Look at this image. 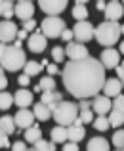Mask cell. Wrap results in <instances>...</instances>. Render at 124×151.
I'll list each match as a JSON object with an SVG mask.
<instances>
[{"mask_svg": "<svg viewBox=\"0 0 124 151\" xmlns=\"http://www.w3.org/2000/svg\"><path fill=\"white\" fill-rule=\"evenodd\" d=\"M105 67L99 59L82 58V59H69L65 63V69L61 71L63 86L73 98H94L103 90L107 77H105Z\"/></svg>", "mask_w": 124, "mask_h": 151, "instance_id": "1", "label": "cell"}, {"mask_svg": "<svg viewBox=\"0 0 124 151\" xmlns=\"http://www.w3.org/2000/svg\"><path fill=\"white\" fill-rule=\"evenodd\" d=\"M52 107V119H54L57 124H63V126H69L75 122V119L78 117V103L75 101H67V100H61L57 103H54Z\"/></svg>", "mask_w": 124, "mask_h": 151, "instance_id": "2", "label": "cell"}, {"mask_svg": "<svg viewBox=\"0 0 124 151\" xmlns=\"http://www.w3.org/2000/svg\"><path fill=\"white\" fill-rule=\"evenodd\" d=\"M120 23L118 21H103L95 27V33H94V38L99 42L101 46L109 48V46H115L120 38Z\"/></svg>", "mask_w": 124, "mask_h": 151, "instance_id": "3", "label": "cell"}, {"mask_svg": "<svg viewBox=\"0 0 124 151\" xmlns=\"http://www.w3.org/2000/svg\"><path fill=\"white\" fill-rule=\"evenodd\" d=\"M27 63V55H25V50L21 46H10L8 44L6 48V54L2 55L0 59V65L4 67V71H10V73H17L19 69H23Z\"/></svg>", "mask_w": 124, "mask_h": 151, "instance_id": "4", "label": "cell"}, {"mask_svg": "<svg viewBox=\"0 0 124 151\" xmlns=\"http://www.w3.org/2000/svg\"><path fill=\"white\" fill-rule=\"evenodd\" d=\"M65 21H63L59 15H48V17L42 19L40 23V29L42 33L46 35L48 38H59L61 37V33L65 31Z\"/></svg>", "mask_w": 124, "mask_h": 151, "instance_id": "5", "label": "cell"}, {"mask_svg": "<svg viewBox=\"0 0 124 151\" xmlns=\"http://www.w3.org/2000/svg\"><path fill=\"white\" fill-rule=\"evenodd\" d=\"M73 33H75V40L86 44V42H90L92 38H94L95 27L92 25L88 19H80V21H77V25L73 27Z\"/></svg>", "mask_w": 124, "mask_h": 151, "instance_id": "6", "label": "cell"}, {"mask_svg": "<svg viewBox=\"0 0 124 151\" xmlns=\"http://www.w3.org/2000/svg\"><path fill=\"white\" fill-rule=\"evenodd\" d=\"M48 46V37L42 33V29H34L33 35H29V38H27V48H29L33 54H42L44 50H46Z\"/></svg>", "mask_w": 124, "mask_h": 151, "instance_id": "7", "label": "cell"}, {"mask_svg": "<svg viewBox=\"0 0 124 151\" xmlns=\"http://www.w3.org/2000/svg\"><path fill=\"white\" fill-rule=\"evenodd\" d=\"M69 0H38V8L46 15H59L67 10Z\"/></svg>", "mask_w": 124, "mask_h": 151, "instance_id": "8", "label": "cell"}, {"mask_svg": "<svg viewBox=\"0 0 124 151\" xmlns=\"http://www.w3.org/2000/svg\"><path fill=\"white\" fill-rule=\"evenodd\" d=\"M17 25H15L11 19H4V21H0V42H6V44H10V42H14L15 38H17Z\"/></svg>", "mask_w": 124, "mask_h": 151, "instance_id": "9", "label": "cell"}, {"mask_svg": "<svg viewBox=\"0 0 124 151\" xmlns=\"http://www.w3.org/2000/svg\"><path fill=\"white\" fill-rule=\"evenodd\" d=\"M65 54H67L69 59H82V58H88L90 52H88L84 42L71 40V42H67V46H65Z\"/></svg>", "mask_w": 124, "mask_h": 151, "instance_id": "10", "label": "cell"}, {"mask_svg": "<svg viewBox=\"0 0 124 151\" xmlns=\"http://www.w3.org/2000/svg\"><path fill=\"white\" fill-rule=\"evenodd\" d=\"M99 61L103 63V67H105V69H117L118 63H120V52L109 46V48H105V50L101 52Z\"/></svg>", "mask_w": 124, "mask_h": 151, "instance_id": "11", "label": "cell"}, {"mask_svg": "<svg viewBox=\"0 0 124 151\" xmlns=\"http://www.w3.org/2000/svg\"><path fill=\"white\" fill-rule=\"evenodd\" d=\"M92 109L97 115H109V111L113 109V101H111L109 96L105 94H95L92 98Z\"/></svg>", "mask_w": 124, "mask_h": 151, "instance_id": "12", "label": "cell"}, {"mask_svg": "<svg viewBox=\"0 0 124 151\" xmlns=\"http://www.w3.org/2000/svg\"><path fill=\"white\" fill-rule=\"evenodd\" d=\"M15 124H17V128L19 130H25V128H29V126H33L34 124V111H31V109H27V107H19V111L15 113Z\"/></svg>", "mask_w": 124, "mask_h": 151, "instance_id": "13", "label": "cell"}, {"mask_svg": "<svg viewBox=\"0 0 124 151\" xmlns=\"http://www.w3.org/2000/svg\"><path fill=\"white\" fill-rule=\"evenodd\" d=\"M15 15L19 17V21H25V19H31L34 15V4L31 0H19L15 4Z\"/></svg>", "mask_w": 124, "mask_h": 151, "instance_id": "14", "label": "cell"}, {"mask_svg": "<svg viewBox=\"0 0 124 151\" xmlns=\"http://www.w3.org/2000/svg\"><path fill=\"white\" fill-rule=\"evenodd\" d=\"M122 86H124V82L118 77L117 78H107L101 92L105 94V96H109V98H117L118 94H122Z\"/></svg>", "mask_w": 124, "mask_h": 151, "instance_id": "15", "label": "cell"}, {"mask_svg": "<svg viewBox=\"0 0 124 151\" xmlns=\"http://www.w3.org/2000/svg\"><path fill=\"white\" fill-rule=\"evenodd\" d=\"M105 19L107 21H118V19L124 15V6H122V2H109L105 6Z\"/></svg>", "mask_w": 124, "mask_h": 151, "instance_id": "16", "label": "cell"}, {"mask_svg": "<svg viewBox=\"0 0 124 151\" xmlns=\"http://www.w3.org/2000/svg\"><path fill=\"white\" fill-rule=\"evenodd\" d=\"M14 101L17 107H29L33 105V92L27 90V86H21L17 92H14Z\"/></svg>", "mask_w": 124, "mask_h": 151, "instance_id": "17", "label": "cell"}, {"mask_svg": "<svg viewBox=\"0 0 124 151\" xmlns=\"http://www.w3.org/2000/svg\"><path fill=\"white\" fill-rule=\"evenodd\" d=\"M109 147H111L109 142H107L103 136H94L92 140H88V144H86L88 151H107Z\"/></svg>", "mask_w": 124, "mask_h": 151, "instance_id": "18", "label": "cell"}, {"mask_svg": "<svg viewBox=\"0 0 124 151\" xmlns=\"http://www.w3.org/2000/svg\"><path fill=\"white\" fill-rule=\"evenodd\" d=\"M50 138H52V142H55V144H65V142L69 140L67 126H63V124L54 126V128H52V132H50Z\"/></svg>", "mask_w": 124, "mask_h": 151, "instance_id": "19", "label": "cell"}, {"mask_svg": "<svg viewBox=\"0 0 124 151\" xmlns=\"http://www.w3.org/2000/svg\"><path fill=\"white\" fill-rule=\"evenodd\" d=\"M34 117L38 119V121H48V119L52 117V107L48 105V103L44 101H37L34 103Z\"/></svg>", "mask_w": 124, "mask_h": 151, "instance_id": "20", "label": "cell"}, {"mask_svg": "<svg viewBox=\"0 0 124 151\" xmlns=\"http://www.w3.org/2000/svg\"><path fill=\"white\" fill-rule=\"evenodd\" d=\"M61 100H65V98H63V94L57 92V90H44L40 94V101L48 103V105H54V103H57Z\"/></svg>", "mask_w": 124, "mask_h": 151, "instance_id": "21", "label": "cell"}, {"mask_svg": "<svg viewBox=\"0 0 124 151\" xmlns=\"http://www.w3.org/2000/svg\"><path fill=\"white\" fill-rule=\"evenodd\" d=\"M67 134H69V140L78 142V144H80V140L86 136V130H84L82 124H75V122H73V124L67 126Z\"/></svg>", "mask_w": 124, "mask_h": 151, "instance_id": "22", "label": "cell"}, {"mask_svg": "<svg viewBox=\"0 0 124 151\" xmlns=\"http://www.w3.org/2000/svg\"><path fill=\"white\" fill-rule=\"evenodd\" d=\"M0 130H4L6 134H14L17 130V124H15V119L10 117V115H2L0 117Z\"/></svg>", "mask_w": 124, "mask_h": 151, "instance_id": "23", "label": "cell"}, {"mask_svg": "<svg viewBox=\"0 0 124 151\" xmlns=\"http://www.w3.org/2000/svg\"><path fill=\"white\" fill-rule=\"evenodd\" d=\"M15 15V4L14 0H2L0 2V17L4 19H10Z\"/></svg>", "mask_w": 124, "mask_h": 151, "instance_id": "24", "label": "cell"}, {"mask_svg": "<svg viewBox=\"0 0 124 151\" xmlns=\"http://www.w3.org/2000/svg\"><path fill=\"white\" fill-rule=\"evenodd\" d=\"M42 138V130L38 128L37 124H33V126H29V128H25V142H29L31 145L34 144V142H38Z\"/></svg>", "mask_w": 124, "mask_h": 151, "instance_id": "25", "label": "cell"}, {"mask_svg": "<svg viewBox=\"0 0 124 151\" xmlns=\"http://www.w3.org/2000/svg\"><path fill=\"white\" fill-rule=\"evenodd\" d=\"M92 126H94L95 130H99V132H105V130H109V128H111L109 117H107V115H97V117L94 119V122H92Z\"/></svg>", "mask_w": 124, "mask_h": 151, "instance_id": "26", "label": "cell"}, {"mask_svg": "<svg viewBox=\"0 0 124 151\" xmlns=\"http://www.w3.org/2000/svg\"><path fill=\"white\" fill-rule=\"evenodd\" d=\"M42 69H44L42 63H38V61H27L25 67H23V73H27L29 77H38Z\"/></svg>", "mask_w": 124, "mask_h": 151, "instance_id": "27", "label": "cell"}, {"mask_svg": "<svg viewBox=\"0 0 124 151\" xmlns=\"http://www.w3.org/2000/svg\"><path fill=\"white\" fill-rule=\"evenodd\" d=\"M109 122H111L113 128H120V126L124 124V115L120 113V111H117V109H111L109 111Z\"/></svg>", "mask_w": 124, "mask_h": 151, "instance_id": "28", "label": "cell"}, {"mask_svg": "<svg viewBox=\"0 0 124 151\" xmlns=\"http://www.w3.org/2000/svg\"><path fill=\"white\" fill-rule=\"evenodd\" d=\"M14 94H10L8 90H0V109H10L11 105H14Z\"/></svg>", "mask_w": 124, "mask_h": 151, "instance_id": "29", "label": "cell"}, {"mask_svg": "<svg viewBox=\"0 0 124 151\" xmlns=\"http://www.w3.org/2000/svg\"><path fill=\"white\" fill-rule=\"evenodd\" d=\"M71 14H73V17L77 19V21H80V19H88V15H90V12H88L86 4H77V6L71 10Z\"/></svg>", "mask_w": 124, "mask_h": 151, "instance_id": "30", "label": "cell"}, {"mask_svg": "<svg viewBox=\"0 0 124 151\" xmlns=\"http://www.w3.org/2000/svg\"><path fill=\"white\" fill-rule=\"evenodd\" d=\"M55 145H57L55 142H48V140H42V138H40L38 142L33 144V149L34 151H54Z\"/></svg>", "mask_w": 124, "mask_h": 151, "instance_id": "31", "label": "cell"}, {"mask_svg": "<svg viewBox=\"0 0 124 151\" xmlns=\"http://www.w3.org/2000/svg\"><path fill=\"white\" fill-rule=\"evenodd\" d=\"M111 142H113V147H117V149H124V128H118L117 132L113 134Z\"/></svg>", "mask_w": 124, "mask_h": 151, "instance_id": "32", "label": "cell"}, {"mask_svg": "<svg viewBox=\"0 0 124 151\" xmlns=\"http://www.w3.org/2000/svg\"><path fill=\"white\" fill-rule=\"evenodd\" d=\"M65 48L63 46H54L52 48V59H54L55 63H61V61H65Z\"/></svg>", "mask_w": 124, "mask_h": 151, "instance_id": "33", "label": "cell"}, {"mask_svg": "<svg viewBox=\"0 0 124 151\" xmlns=\"http://www.w3.org/2000/svg\"><path fill=\"white\" fill-rule=\"evenodd\" d=\"M40 86H42V92L44 90H55V78L52 75H46V77L40 78Z\"/></svg>", "mask_w": 124, "mask_h": 151, "instance_id": "34", "label": "cell"}, {"mask_svg": "<svg viewBox=\"0 0 124 151\" xmlns=\"http://www.w3.org/2000/svg\"><path fill=\"white\" fill-rule=\"evenodd\" d=\"M78 117L82 119V122L84 124H92L94 122V109H80V113H78Z\"/></svg>", "mask_w": 124, "mask_h": 151, "instance_id": "35", "label": "cell"}, {"mask_svg": "<svg viewBox=\"0 0 124 151\" xmlns=\"http://www.w3.org/2000/svg\"><path fill=\"white\" fill-rule=\"evenodd\" d=\"M113 109L120 111L124 115V94H118L117 98H113Z\"/></svg>", "mask_w": 124, "mask_h": 151, "instance_id": "36", "label": "cell"}, {"mask_svg": "<svg viewBox=\"0 0 124 151\" xmlns=\"http://www.w3.org/2000/svg\"><path fill=\"white\" fill-rule=\"evenodd\" d=\"M8 136H10V134H6L4 130H0V149H2V147H4V149H6V147H11Z\"/></svg>", "mask_w": 124, "mask_h": 151, "instance_id": "37", "label": "cell"}, {"mask_svg": "<svg viewBox=\"0 0 124 151\" xmlns=\"http://www.w3.org/2000/svg\"><path fill=\"white\" fill-rule=\"evenodd\" d=\"M21 29H25V31H29V33H31V31L37 29V21H34L33 17H31V19H25V21H23V27H21Z\"/></svg>", "mask_w": 124, "mask_h": 151, "instance_id": "38", "label": "cell"}, {"mask_svg": "<svg viewBox=\"0 0 124 151\" xmlns=\"http://www.w3.org/2000/svg\"><path fill=\"white\" fill-rule=\"evenodd\" d=\"M17 84H19V86H29V84H31V77H29L27 73H21V75L17 77Z\"/></svg>", "mask_w": 124, "mask_h": 151, "instance_id": "39", "label": "cell"}, {"mask_svg": "<svg viewBox=\"0 0 124 151\" xmlns=\"http://www.w3.org/2000/svg\"><path fill=\"white\" fill-rule=\"evenodd\" d=\"M61 38L65 42H71V40H75V33H73V29H67L65 27V31L61 33Z\"/></svg>", "mask_w": 124, "mask_h": 151, "instance_id": "40", "label": "cell"}, {"mask_svg": "<svg viewBox=\"0 0 124 151\" xmlns=\"http://www.w3.org/2000/svg\"><path fill=\"white\" fill-rule=\"evenodd\" d=\"M63 149H65V151H77V149H78V142L67 140L65 144H63Z\"/></svg>", "mask_w": 124, "mask_h": 151, "instance_id": "41", "label": "cell"}, {"mask_svg": "<svg viewBox=\"0 0 124 151\" xmlns=\"http://www.w3.org/2000/svg\"><path fill=\"white\" fill-rule=\"evenodd\" d=\"M46 71H48V75L55 77V75L59 73V67H57V63H48V65H46Z\"/></svg>", "mask_w": 124, "mask_h": 151, "instance_id": "42", "label": "cell"}, {"mask_svg": "<svg viewBox=\"0 0 124 151\" xmlns=\"http://www.w3.org/2000/svg\"><path fill=\"white\" fill-rule=\"evenodd\" d=\"M90 107H92L90 98H80L78 100V109H90Z\"/></svg>", "mask_w": 124, "mask_h": 151, "instance_id": "43", "label": "cell"}, {"mask_svg": "<svg viewBox=\"0 0 124 151\" xmlns=\"http://www.w3.org/2000/svg\"><path fill=\"white\" fill-rule=\"evenodd\" d=\"M29 145L25 144V142H15V144H11V149H15V151H25Z\"/></svg>", "mask_w": 124, "mask_h": 151, "instance_id": "44", "label": "cell"}, {"mask_svg": "<svg viewBox=\"0 0 124 151\" xmlns=\"http://www.w3.org/2000/svg\"><path fill=\"white\" fill-rule=\"evenodd\" d=\"M117 77L120 78V81L124 82V61L118 63V67H117Z\"/></svg>", "mask_w": 124, "mask_h": 151, "instance_id": "45", "label": "cell"}, {"mask_svg": "<svg viewBox=\"0 0 124 151\" xmlns=\"http://www.w3.org/2000/svg\"><path fill=\"white\" fill-rule=\"evenodd\" d=\"M27 38H29V31L19 29V31H17V40H27Z\"/></svg>", "mask_w": 124, "mask_h": 151, "instance_id": "46", "label": "cell"}, {"mask_svg": "<svg viewBox=\"0 0 124 151\" xmlns=\"http://www.w3.org/2000/svg\"><path fill=\"white\" fill-rule=\"evenodd\" d=\"M8 88V78L6 75H0V90H6Z\"/></svg>", "mask_w": 124, "mask_h": 151, "instance_id": "47", "label": "cell"}, {"mask_svg": "<svg viewBox=\"0 0 124 151\" xmlns=\"http://www.w3.org/2000/svg\"><path fill=\"white\" fill-rule=\"evenodd\" d=\"M6 48H8L6 42H0V59H2V55H4V54H6Z\"/></svg>", "mask_w": 124, "mask_h": 151, "instance_id": "48", "label": "cell"}, {"mask_svg": "<svg viewBox=\"0 0 124 151\" xmlns=\"http://www.w3.org/2000/svg\"><path fill=\"white\" fill-rule=\"evenodd\" d=\"M105 6H107V4H105V2H101V0H99V2H95V8H97L99 12H105Z\"/></svg>", "mask_w": 124, "mask_h": 151, "instance_id": "49", "label": "cell"}, {"mask_svg": "<svg viewBox=\"0 0 124 151\" xmlns=\"http://www.w3.org/2000/svg\"><path fill=\"white\" fill-rule=\"evenodd\" d=\"M34 92L42 94V86H40V82H38V84H34Z\"/></svg>", "mask_w": 124, "mask_h": 151, "instance_id": "50", "label": "cell"}, {"mask_svg": "<svg viewBox=\"0 0 124 151\" xmlns=\"http://www.w3.org/2000/svg\"><path fill=\"white\" fill-rule=\"evenodd\" d=\"M118 52H120V54H122V55H124V40H122V42H120V46H118Z\"/></svg>", "mask_w": 124, "mask_h": 151, "instance_id": "51", "label": "cell"}, {"mask_svg": "<svg viewBox=\"0 0 124 151\" xmlns=\"http://www.w3.org/2000/svg\"><path fill=\"white\" fill-rule=\"evenodd\" d=\"M77 4H86V2H90V0H75Z\"/></svg>", "mask_w": 124, "mask_h": 151, "instance_id": "52", "label": "cell"}, {"mask_svg": "<svg viewBox=\"0 0 124 151\" xmlns=\"http://www.w3.org/2000/svg\"><path fill=\"white\" fill-rule=\"evenodd\" d=\"M120 33L124 35V23H122V25H120Z\"/></svg>", "mask_w": 124, "mask_h": 151, "instance_id": "53", "label": "cell"}, {"mask_svg": "<svg viewBox=\"0 0 124 151\" xmlns=\"http://www.w3.org/2000/svg\"><path fill=\"white\" fill-rule=\"evenodd\" d=\"M0 75H4V67L2 65H0Z\"/></svg>", "mask_w": 124, "mask_h": 151, "instance_id": "54", "label": "cell"}, {"mask_svg": "<svg viewBox=\"0 0 124 151\" xmlns=\"http://www.w3.org/2000/svg\"><path fill=\"white\" fill-rule=\"evenodd\" d=\"M95 2H99V0H95ZM101 2H105V0H101Z\"/></svg>", "mask_w": 124, "mask_h": 151, "instance_id": "55", "label": "cell"}, {"mask_svg": "<svg viewBox=\"0 0 124 151\" xmlns=\"http://www.w3.org/2000/svg\"><path fill=\"white\" fill-rule=\"evenodd\" d=\"M120 2H122V6H124V0H120Z\"/></svg>", "mask_w": 124, "mask_h": 151, "instance_id": "56", "label": "cell"}, {"mask_svg": "<svg viewBox=\"0 0 124 151\" xmlns=\"http://www.w3.org/2000/svg\"><path fill=\"white\" fill-rule=\"evenodd\" d=\"M115 2H120V0H115Z\"/></svg>", "mask_w": 124, "mask_h": 151, "instance_id": "57", "label": "cell"}, {"mask_svg": "<svg viewBox=\"0 0 124 151\" xmlns=\"http://www.w3.org/2000/svg\"><path fill=\"white\" fill-rule=\"evenodd\" d=\"M14 2H19V0H14Z\"/></svg>", "mask_w": 124, "mask_h": 151, "instance_id": "58", "label": "cell"}, {"mask_svg": "<svg viewBox=\"0 0 124 151\" xmlns=\"http://www.w3.org/2000/svg\"><path fill=\"white\" fill-rule=\"evenodd\" d=\"M0 2H2V0H0Z\"/></svg>", "mask_w": 124, "mask_h": 151, "instance_id": "59", "label": "cell"}, {"mask_svg": "<svg viewBox=\"0 0 124 151\" xmlns=\"http://www.w3.org/2000/svg\"><path fill=\"white\" fill-rule=\"evenodd\" d=\"M31 2H33V0H31Z\"/></svg>", "mask_w": 124, "mask_h": 151, "instance_id": "60", "label": "cell"}]
</instances>
